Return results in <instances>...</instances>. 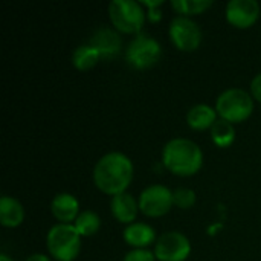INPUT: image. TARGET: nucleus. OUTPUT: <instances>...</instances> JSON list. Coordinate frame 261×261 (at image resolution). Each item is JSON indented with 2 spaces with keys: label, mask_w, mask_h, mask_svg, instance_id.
Listing matches in <instances>:
<instances>
[{
  "label": "nucleus",
  "mask_w": 261,
  "mask_h": 261,
  "mask_svg": "<svg viewBox=\"0 0 261 261\" xmlns=\"http://www.w3.org/2000/svg\"><path fill=\"white\" fill-rule=\"evenodd\" d=\"M133 162L128 156L112 151L104 154L93 168V182L99 191L109 196L125 193L133 179Z\"/></svg>",
  "instance_id": "nucleus-1"
},
{
  "label": "nucleus",
  "mask_w": 261,
  "mask_h": 261,
  "mask_svg": "<svg viewBox=\"0 0 261 261\" xmlns=\"http://www.w3.org/2000/svg\"><path fill=\"white\" fill-rule=\"evenodd\" d=\"M162 162L173 174L188 177L200 171L203 165V153L194 141L176 138L165 144L162 150Z\"/></svg>",
  "instance_id": "nucleus-2"
},
{
  "label": "nucleus",
  "mask_w": 261,
  "mask_h": 261,
  "mask_svg": "<svg viewBox=\"0 0 261 261\" xmlns=\"http://www.w3.org/2000/svg\"><path fill=\"white\" fill-rule=\"evenodd\" d=\"M46 246L57 261H73L81 251V236L73 225H54L46 237Z\"/></svg>",
  "instance_id": "nucleus-3"
},
{
  "label": "nucleus",
  "mask_w": 261,
  "mask_h": 261,
  "mask_svg": "<svg viewBox=\"0 0 261 261\" xmlns=\"http://www.w3.org/2000/svg\"><path fill=\"white\" fill-rule=\"evenodd\" d=\"M254 110V98L243 89H228L216 101V112L222 119L239 124L246 121Z\"/></svg>",
  "instance_id": "nucleus-4"
},
{
  "label": "nucleus",
  "mask_w": 261,
  "mask_h": 261,
  "mask_svg": "<svg viewBox=\"0 0 261 261\" xmlns=\"http://www.w3.org/2000/svg\"><path fill=\"white\" fill-rule=\"evenodd\" d=\"M109 17L122 34H138L145 23V11L135 0H113L109 5Z\"/></svg>",
  "instance_id": "nucleus-5"
},
{
  "label": "nucleus",
  "mask_w": 261,
  "mask_h": 261,
  "mask_svg": "<svg viewBox=\"0 0 261 261\" xmlns=\"http://www.w3.org/2000/svg\"><path fill=\"white\" fill-rule=\"evenodd\" d=\"M162 55V47L159 41L150 35L138 34L127 46L125 58L128 64L135 69L144 70L154 66Z\"/></svg>",
  "instance_id": "nucleus-6"
},
{
  "label": "nucleus",
  "mask_w": 261,
  "mask_h": 261,
  "mask_svg": "<svg viewBox=\"0 0 261 261\" xmlns=\"http://www.w3.org/2000/svg\"><path fill=\"white\" fill-rule=\"evenodd\" d=\"M168 32L173 44L184 52H193L202 43V31L199 24L188 17L179 15L173 18Z\"/></svg>",
  "instance_id": "nucleus-7"
},
{
  "label": "nucleus",
  "mask_w": 261,
  "mask_h": 261,
  "mask_svg": "<svg viewBox=\"0 0 261 261\" xmlns=\"http://www.w3.org/2000/svg\"><path fill=\"white\" fill-rule=\"evenodd\" d=\"M190 254V240L177 231L164 232L154 243V255L159 261H185Z\"/></svg>",
  "instance_id": "nucleus-8"
},
{
  "label": "nucleus",
  "mask_w": 261,
  "mask_h": 261,
  "mask_svg": "<svg viewBox=\"0 0 261 261\" xmlns=\"http://www.w3.org/2000/svg\"><path fill=\"white\" fill-rule=\"evenodd\" d=\"M173 205V193L164 185H151L139 196V211L147 217H162Z\"/></svg>",
  "instance_id": "nucleus-9"
},
{
  "label": "nucleus",
  "mask_w": 261,
  "mask_h": 261,
  "mask_svg": "<svg viewBox=\"0 0 261 261\" xmlns=\"http://www.w3.org/2000/svg\"><path fill=\"white\" fill-rule=\"evenodd\" d=\"M260 17V5L255 0H231L226 5V20L239 28H251Z\"/></svg>",
  "instance_id": "nucleus-10"
},
{
  "label": "nucleus",
  "mask_w": 261,
  "mask_h": 261,
  "mask_svg": "<svg viewBox=\"0 0 261 261\" xmlns=\"http://www.w3.org/2000/svg\"><path fill=\"white\" fill-rule=\"evenodd\" d=\"M50 211L60 223L72 225V222L75 223L76 217L80 216V203L75 196L69 193H60L54 197Z\"/></svg>",
  "instance_id": "nucleus-11"
},
{
  "label": "nucleus",
  "mask_w": 261,
  "mask_h": 261,
  "mask_svg": "<svg viewBox=\"0 0 261 261\" xmlns=\"http://www.w3.org/2000/svg\"><path fill=\"white\" fill-rule=\"evenodd\" d=\"M110 210L113 217L119 223H135L138 211H139V202L135 200V197L128 193H121L112 197Z\"/></svg>",
  "instance_id": "nucleus-12"
},
{
  "label": "nucleus",
  "mask_w": 261,
  "mask_h": 261,
  "mask_svg": "<svg viewBox=\"0 0 261 261\" xmlns=\"http://www.w3.org/2000/svg\"><path fill=\"white\" fill-rule=\"evenodd\" d=\"M124 240L135 249H147L148 245L156 243V232L150 225L135 222L124 229Z\"/></svg>",
  "instance_id": "nucleus-13"
},
{
  "label": "nucleus",
  "mask_w": 261,
  "mask_h": 261,
  "mask_svg": "<svg viewBox=\"0 0 261 261\" xmlns=\"http://www.w3.org/2000/svg\"><path fill=\"white\" fill-rule=\"evenodd\" d=\"M90 44L99 52L101 58H113L121 50V38L119 35L107 28H102L95 32L90 40Z\"/></svg>",
  "instance_id": "nucleus-14"
},
{
  "label": "nucleus",
  "mask_w": 261,
  "mask_h": 261,
  "mask_svg": "<svg viewBox=\"0 0 261 261\" xmlns=\"http://www.w3.org/2000/svg\"><path fill=\"white\" fill-rule=\"evenodd\" d=\"M24 220V208L23 205L9 196H3L0 199V223L5 228H15L21 225Z\"/></svg>",
  "instance_id": "nucleus-15"
},
{
  "label": "nucleus",
  "mask_w": 261,
  "mask_h": 261,
  "mask_svg": "<svg viewBox=\"0 0 261 261\" xmlns=\"http://www.w3.org/2000/svg\"><path fill=\"white\" fill-rule=\"evenodd\" d=\"M217 121V112L216 109L206 106V104H197L188 110L187 122L193 130L202 132L211 128Z\"/></svg>",
  "instance_id": "nucleus-16"
},
{
  "label": "nucleus",
  "mask_w": 261,
  "mask_h": 261,
  "mask_svg": "<svg viewBox=\"0 0 261 261\" xmlns=\"http://www.w3.org/2000/svg\"><path fill=\"white\" fill-rule=\"evenodd\" d=\"M99 60H101V55L92 44H83L76 47L72 55V63L78 70H89Z\"/></svg>",
  "instance_id": "nucleus-17"
},
{
  "label": "nucleus",
  "mask_w": 261,
  "mask_h": 261,
  "mask_svg": "<svg viewBox=\"0 0 261 261\" xmlns=\"http://www.w3.org/2000/svg\"><path fill=\"white\" fill-rule=\"evenodd\" d=\"M211 139L217 147L226 148L236 139V128L231 122L225 119H217L216 124L211 127Z\"/></svg>",
  "instance_id": "nucleus-18"
},
{
  "label": "nucleus",
  "mask_w": 261,
  "mask_h": 261,
  "mask_svg": "<svg viewBox=\"0 0 261 261\" xmlns=\"http://www.w3.org/2000/svg\"><path fill=\"white\" fill-rule=\"evenodd\" d=\"M73 226L81 237H90L98 232V229L101 226V219L93 211H83L76 217Z\"/></svg>",
  "instance_id": "nucleus-19"
},
{
  "label": "nucleus",
  "mask_w": 261,
  "mask_h": 261,
  "mask_svg": "<svg viewBox=\"0 0 261 261\" xmlns=\"http://www.w3.org/2000/svg\"><path fill=\"white\" fill-rule=\"evenodd\" d=\"M211 5H213V2H206V0H173L171 2L173 9L176 12H179L182 17L202 14Z\"/></svg>",
  "instance_id": "nucleus-20"
},
{
  "label": "nucleus",
  "mask_w": 261,
  "mask_h": 261,
  "mask_svg": "<svg viewBox=\"0 0 261 261\" xmlns=\"http://www.w3.org/2000/svg\"><path fill=\"white\" fill-rule=\"evenodd\" d=\"M173 202L182 210H190L196 203V193L190 188H177L173 191Z\"/></svg>",
  "instance_id": "nucleus-21"
},
{
  "label": "nucleus",
  "mask_w": 261,
  "mask_h": 261,
  "mask_svg": "<svg viewBox=\"0 0 261 261\" xmlns=\"http://www.w3.org/2000/svg\"><path fill=\"white\" fill-rule=\"evenodd\" d=\"M156 255L154 252L148 251V249H133L130 251L125 257L124 261H154Z\"/></svg>",
  "instance_id": "nucleus-22"
},
{
  "label": "nucleus",
  "mask_w": 261,
  "mask_h": 261,
  "mask_svg": "<svg viewBox=\"0 0 261 261\" xmlns=\"http://www.w3.org/2000/svg\"><path fill=\"white\" fill-rule=\"evenodd\" d=\"M144 5H147V8H150V12H148V18L151 21H158L161 20V12H158L154 8H159L162 5V0H158V2H144Z\"/></svg>",
  "instance_id": "nucleus-23"
},
{
  "label": "nucleus",
  "mask_w": 261,
  "mask_h": 261,
  "mask_svg": "<svg viewBox=\"0 0 261 261\" xmlns=\"http://www.w3.org/2000/svg\"><path fill=\"white\" fill-rule=\"evenodd\" d=\"M251 93H252V98L257 99L258 102H261V73H258L252 83H251Z\"/></svg>",
  "instance_id": "nucleus-24"
},
{
  "label": "nucleus",
  "mask_w": 261,
  "mask_h": 261,
  "mask_svg": "<svg viewBox=\"0 0 261 261\" xmlns=\"http://www.w3.org/2000/svg\"><path fill=\"white\" fill-rule=\"evenodd\" d=\"M26 261H50V258L44 254H34V255L28 257Z\"/></svg>",
  "instance_id": "nucleus-25"
},
{
  "label": "nucleus",
  "mask_w": 261,
  "mask_h": 261,
  "mask_svg": "<svg viewBox=\"0 0 261 261\" xmlns=\"http://www.w3.org/2000/svg\"><path fill=\"white\" fill-rule=\"evenodd\" d=\"M0 261H12V258L8 257L6 254H2V255H0Z\"/></svg>",
  "instance_id": "nucleus-26"
}]
</instances>
